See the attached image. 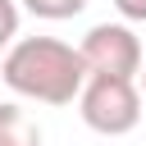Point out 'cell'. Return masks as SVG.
Masks as SVG:
<instances>
[{
  "mask_svg": "<svg viewBox=\"0 0 146 146\" xmlns=\"http://www.w3.org/2000/svg\"><path fill=\"white\" fill-rule=\"evenodd\" d=\"M0 78L14 96H27L36 105H73L87 82V64L82 50L59 36H23L5 50Z\"/></svg>",
  "mask_w": 146,
  "mask_h": 146,
  "instance_id": "6da1fadb",
  "label": "cell"
},
{
  "mask_svg": "<svg viewBox=\"0 0 146 146\" xmlns=\"http://www.w3.org/2000/svg\"><path fill=\"white\" fill-rule=\"evenodd\" d=\"M78 114L91 132L100 137H123L141 123V87L137 78H114V73H87L78 91Z\"/></svg>",
  "mask_w": 146,
  "mask_h": 146,
  "instance_id": "7a4b0ae2",
  "label": "cell"
},
{
  "mask_svg": "<svg viewBox=\"0 0 146 146\" xmlns=\"http://www.w3.org/2000/svg\"><path fill=\"white\" fill-rule=\"evenodd\" d=\"M82 64L87 73H114V78H137L141 73V36L128 27V23H96L87 36H82Z\"/></svg>",
  "mask_w": 146,
  "mask_h": 146,
  "instance_id": "3957f363",
  "label": "cell"
},
{
  "mask_svg": "<svg viewBox=\"0 0 146 146\" xmlns=\"http://www.w3.org/2000/svg\"><path fill=\"white\" fill-rule=\"evenodd\" d=\"M0 146H41V128L14 100H0Z\"/></svg>",
  "mask_w": 146,
  "mask_h": 146,
  "instance_id": "277c9868",
  "label": "cell"
},
{
  "mask_svg": "<svg viewBox=\"0 0 146 146\" xmlns=\"http://www.w3.org/2000/svg\"><path fill=\"white\" fill-rule=\"evenodd\" d=\"M23 9H27V14H36V18L64 23V18L82 14V9H87V0H23Z\"/></svg>",
  "mask_w": 146,
  "mask_h": 146,
  "instance_id": "5b68a950",
  "label": "cell"
},
{
  "mask_svg": "<svg viewBox=\"0 0 146 146\" xmlns=\"http://www.w3.org/2000/svg\"><path fill=\"white\" fill-rule=\"evenodd\" d=\"M18 36V5L14 0H0V50H9Z\"/></svg>",
  "mask_w": 146,
  "mask_h": 146,
  "instance_id": "8992f818",
  "label": "cell"
},
{
  "mask_svg": "<svg viewBox=\"0 0 146 146\" xmlns=\"http://www.w3.org/2000/svg\"><path fill=\"white\" fill-rule=\"evenodd\" d=\"M114 9L123 14V23H146V0H114Z\"/></svg>",
  "mask_w": 146,
  "mask_h": 146,
  "instance_id": "52a82bcc",
  "label": "cell"
},
{
  "mask_svg": "<svg viewBox=\"0 0 146 146\" xmlns=\"http://www.w3.org/2000/svg\"><path fill=\"white\" fill-rule=\"evenodd\" d=\"M137 78H141V91H146V59H141V73H137Z\"/></svg>",
  "mask_w": 146,
  "mask_h": 146,
  "instance_id": "ba28073f",
  "label": "cell"
}]
</instances>
